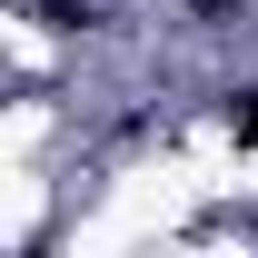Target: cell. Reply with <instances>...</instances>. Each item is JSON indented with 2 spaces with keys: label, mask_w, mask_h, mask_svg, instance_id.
Segmentation results:
<instances>
[{
  "label": "cell",
  "mask_w": 258,
  "mask_h": 258,
  "mask_svg": "<svg viewBox=\"0 0 258 258\" xmlns=\"http://www.w3.org/2000/svg\"><path fill=\"white\" fill-rule=\"evenodd\" d=\"M228 129H238V149H258V90L238 99V109H228Z\"/></svg>",
  "instance_id": "1"
}]
</instances>
